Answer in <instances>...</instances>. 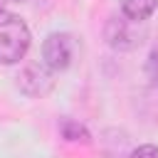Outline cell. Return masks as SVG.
<instances>
[{"label": "cell", "instance_id": "obj_1", "mask_svg": "<svg viewBox=\"0 0 158 158\" xmlns=\"http://www.w3.org/2000/svg\"><path fill=\"white\" fill-rule=\"evenodd\" d=\"M30 27L12 12H0V64H17L30 49Z\"/></svg>", "mask_w": 158, "mask_h": 158}, {"label": "cell", "instance_id": "obj_2", "mask_svg": "<svg viewBox=\"0 0 158 158\" xmlns=\"http://www.w3.org/2000/svg\"><path fill=\"white\" fill-rule=\"evenodd\" d=\"M104 37L109 47H114L116 52H128L143 42L146 30H143V22L128 20L126 15H111L104 25Z\"/></svg>", "mask_w": 158, "mask_h": 158}, {"label": "cell", "instance_id": "obj_3", "mask_svg": "<svg viewBox=\"0 0 158 158\" xmlns=\"http://www.w3.org/2000/svg\"><path fill=\"white\" fill-rule=\"evenodd\" d=\"M77 37L69 32H52L42 42V62L52 72H64L77 54Z\"/></svg>", "mask_w": 158, "mask_h": 158}, {"label": "cell", "instance_id": "obj_4", "mask_svg": "<svg viewBox=\"0 0 158 158\" xmlns=\"http://www.w3.org/2000/svg\"><path fill=\"white\" fill-rule=\"evenodd\" d=\"M17 89L25 94V96H32V99H40V96H47L52 89H54V72L40 59V62H30L20 69L17 74Z\"/></svg>", "mask_w": 158, "mask_h": 158}, {"label": "cell", "instance_id": "obj_5", "mask_svg": "<svg viewBox=\"0 0 158 158\" xmlns=\"http://www.w3.org/2000/svg\"><path fill=\"white\" fill-rule=\"evenodd\" d=\"M158 7V0H121V15L136 22H146Z\"/></svg>", "mask_w": 158, "mask_h": 158}, {"label": "cell", "instance_id": "obj_6", "mask_svg": "<svg viewBox=\"0 0 158 158\" xmlns=\"http://www.w3.org/2000/svg\"><path fill=\"white\" fill-rule=\"evenodd\" d=\"M62 136H64L67 141H81V143H89V131H86L81 123L72 121V118H67V121L62 123Z\"/></svg>", "mask_w": 158, "mask_h": 158}, {"label": "cell", "instance_id": "obj_7", "mask_svg": "<svg viewBox=\"0 0 158 158\" xmlns=\"http://www.w3.org/2000/svg\"><path fill=\"white\" fill-rule=\"evenodd\" d=\"M131 158H158V146H153V143L138 146V148L131 153Z\"/></svg>", "mask_w": 158, "mask_h": 158}, {"label": "cell", "instance_id": "obj_8", "mask_svg": "<svg viewBox=\"0 0 158 158\" xmlns=\"http://www.w3.org/2000/svg\"><path fill=\"white\" fill-rule=\"evenodd\" d=\"M5 2H20V0H5Z\"/></svg>", "mask_w": 158, "mask_h": 158}, {"label": "cell", "instance_id": "obj_9", "mask_svg": "<svg viewBox=\"0 0 158 158\" xmlns=\"http://www.w3.org/2000/svg\"><path fill=\"white\" fill-rule=\"evenodd\" d=\"M0 2H2V0H0ZM0 12H2V10H0Z\"/></svg>", "mask_w": 158, "mask_h": 158}]
</instances>
